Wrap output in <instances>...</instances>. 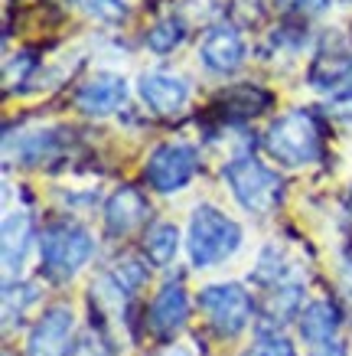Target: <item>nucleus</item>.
Listing matches in <instances>:
<instances>
[{"label": "nucleus", "instance_id": "nucleus-14", "mask_svg": "<svg viewBox=\"0 0 352 356\" xmlns=\"http://www.w3.org/2000/svg\"><path fill=\"white\" fill-rule=\"evenodd\" d=\"M342 324V314L340 307L333 301H310L297 317V327H300V337L313 346H323V343H333L336 340V330Z\"/></svg>", "mask_w": 352, "mask_h": 356}, {"label": "nucleus", "instance_id": "nucleus-20", "mask_svg": "<svg viewBox=\"0 0 352 356\" xmlns=\"http://www.w3.org/2000/svg\"><path fill=\"white\" fill-rule=\"evenodd\" d=\"M108 275H111V278H115L117 284H121V288H124L128 294H134V291L140 288V284L147 281V268H144V265H140L137 259H117V261H115V268L108 271Z\"/></svg>", "mask_w": 352, "mask_h": 356}, {"label": "nucleus", "instance_id": "nucleus-4", "mask_svg": "<svg viewBox=\"0 0 352 356\" xmlns=\"http://www.w3.org/2000/svg\"><path fill=\"white\" fill-rule=\"evenodd\" d=\"M265 151L280 163V167H307L323 157V134L317 118L303 108H294L271 121L265 134Z\"/></svg>", "mask_w": 352, "mask_h": 356}, {"label": "nucleus", "instance_id": "nucleus-9", "mask_svg": "<svg viewBox=\"0 0 352 356\" xmlns=\"http://www.w3.org/2000/svg\"><path fill=\"white\" fill-rule=\"evenodd\" d=\"M124 102H128V79L115 76V72H98L75 88V108L88 118L115 115Z\"/></svg>", "mask_w": 352, "mask_h": 356}, {"label": "nucleus", "instance_id": "nucleus-23", "mask_svg": "<svg viewBox=\"0 0 352 356\" xmlns=\"http://www.w3.org/2000/svg\"><path fill=\"white\" fill-rule=\"evenodd\" d=\"M69 356H115V350H111V343L105 340L101 330H85V334L72 343Z\"/></svg>", "mask_w": 352, "mask_h": 356}, {"label": "nucleus", "instance_id": "nucleus-8", "mask_svg": "<svg viewBox=\"0 0 352 356\" xmlns=\"http://www.w3.org/2000/svg\"><path fill=\"white\" fill-rule=\"evenodd\" d=\"M248 46L245 36L235 30L232 23H215L212 30L203 36L199 43V59L209 72H219V76H232L245 65Z\"/></svg>", "mask_w": 352, "mask_h": 356}, {"label": "nucleus", "instance_id": "nucleus-7", "mask_svg": "<svg viewBox=\"0 0 352 356\" xmlns=\"http://www.w3.org/2000/svg\"><path fill=\"white\" fill-rule=\"evenodd\" d=\"M75 314L65 304H53L40 314L26 337V356H69L72 350Z\"/></svg>", "mask_w": 352, "mask_h": 356}, {"label": "nucleus", "instance_id": "nucleus-17", "mask_svg": "<svg viewBox=\"0 0 352 356\" xmlns=\"http://www.w3.org/2000/svg\"><path fill=\"white\" fill-rule=\"evenodd\" d=\"M183 40H186V20H183V17H173V13L170 17H163V20H157L147 30V36H144L147 49L150 53H157V56L173 53Z\"/></svg>", "mask_w": 352, "mask_h": 356}, {"label": "nucleus", "instance_id": "nucleus-12", "mask_svg": "<svg viewBox=\"0 0 352 356\" xmlns=\"http://www.w3.org/2000/svg\"><path fill=\"white\" fill-rule=\"evenodd\" d=\"M190 317V298H186V288L183 284H163L157 298L150 301V311H147V321H150V330L163 340H170L173 334H180L183 324Z\"/></svg>", "mask_w": 352, "mask_h": 356}, {"label": "nucleus", "instance_id": "nucleus-19", "mask_svg": "<svg viewBox=\"0 0 352 356\" xmlns=\"http://www.w3.org/2000/svg\"><path fill=\"white\" fill-rule=\"evenodd\" d=\"M36 298H40L36 284H30V281H17V284L7 281V284H3V327L20 324L26 307H33Z\"/></svg>", "mask_w": 352, "mask_h": 356}, {"label": "nucleus", "instance_id": "nucleus-3", "mask_svg": "<svg viewBox=\"0 0 352 356\" xmlns=\"http://www.w3.org/2000/svg\"><path fill=\"white\" fill-rule=\"evenodd\" d=\"M222 180L225 186L232 190V196L238 200V206L245 213H255V216H267L274 213L278 203L284 200V180L278 177V170H271L265 163L251 157V154H242V157H232V161L222 167Z\"/></svg>", "mask_w": 352, "mask_h": 356}, {"label": "nucleus", "instance_id": "nucleus-16", "mask_svg": "<svg viewBox=\"0 0 352 356\" xmlns=\"http://www.w3.org/2000/svg\"><path fill=\"white\" fill-rule=\"evenodd\" d=\"M59 154V131H33V134H23L17 140V163H36L53 161Z\"/></svg>", "mask_w": 352, "mask_h": 356}, {"label": "nucleus", "instance_id": "nucleus-5", "mask_svg": "<svg viewBox=\"0 0 352 356\" xmlns=\"http://www.w3.org/2000/svg\"><path fill=\"white\" fill-rule=\"evenodd\" d=\"M199 311L209 317L219 337H238L255 317V301L238 281H225V284H206L199 291Z\"/></svg>", "mask_w": 352, "mask_h": 356}, {"label": "nucleus", "instance_id": "nucleus-13", "mask_svg": "<svg viewBox=\"0 0 352 356\" xmlns=\"http://www.w3.org/2000/svg\"><path fill=\"white\" fill-rule=\"evenodd\" d=\"M33 238H36L33 216L26 209H10L3 216V275H7V281H13V275H20Z\"/></svg>", "mask_w": 352, "mask_h": 356}, {"label": "nucleus", "instance_id": "nucleus-22", "mask_svg": "<svg viewBox=\"0 0 352 356\" xmlns=\"http://www.w3.org/2000/svg\"><path fill=\"white\" fill-rule=\"evenodd\" d=\"M245 356H297L294 343L280 334H261L255 343L245 350Z\"/></svg>", "mask_w": 352, "mask_h": 356}, {"label": "nucleus", "instance_id": "nucleus-24", "mask_svg": "<svg viewBox=\"0 0 352 356\" xmlns=\"http://www.w3.org/2000/svg\"><path fill=\"white\" fill-rule=\"evenodd\" d=\"M284 10H300V13H320L326 10L330 0H278Z\"/></svg>", "mask_w": 352, "mask_h": 356}, {"label": "nucleus", "instance_id": "nucleus-15", "mask_svg": "<svg viewBox=\"0 0 352 356\" xmlns=\"http://www.w3.org/2000/svg\"><path fill=\"white\" fill-rule=\"evenodd\" d=\"M180 252V229L173 222H153L144 236V259L150 265H170Z\"/></svg>", "mask_w": 352, "mask_h": 356}, {"label": "nucleus", "instance_id": "nucleus-2", "mask_svg": "<svg viewBox=\"0 0 352 356\" xmlns=\"http://www.w3.org/2000/svg\"><path fill=\"white\" fill-rule=\"evenodd\" d=\"M95 255V238L78 222H53L40 232V265L49 281H72Z\"/></svg>", "mask_w": 352, "mask_h": 356}, {"label": "nucleus", "instance_id": "nucleus-25", "mask_svg": "<svg viewBox=\"0 0 352 356\" xmlns=\"http://www.w3.org/2000/svg\"><path fill=\"white\" fill-rule=\"evenodd\" d=\"M333 95H340V98H352V56H349V65H346V72H342L340 86H336V92H333Z\"/></svg>", "mask_w": 352, "mask_h": 356}, {"label": "nucleus", "instance_id": "nucleus-1", "mask_svg": "<svg viewBox=\"0 0 352 356\" xmlns=\"http://www.w3.org/2000/svg\"><path fill=\"white\" fill-rule=\"evenodd\" d=\"M242 238H245L242 226L232 216H225L222 209H215L209 203L192 209L186 252H190V261L196 268H212V265L228 261L242 248Z\"/></svg>", "mask_w": 352, "mask_h": 356}, {"label": "nucleus", "instance_id": "nucleus-18", "mask_svg": "<svg viewBox=\"0 0 352 356\" xmlns=\"http://www.w3.org/2000/svg\"><path fill=\"white\" fill-rule=\"evenodd\" d=\"M300 284H278L265 301V324L280 327L290 317H300Z\"/></svg>", "mask_w": 352, "mask_h": 356}, {"label": "nucleus", "instance_id": "nucleus-26", "mask_svg": "<svg viewBox=\"0 0 352 356\" xmlns=\"http://www.w3.org/2000/svg\"><path fill=\"white\" fill-rule=\"evenodd\" d=\"M310 356H349V353H346V346H342V343H336V340H333V343L313 346V350H310Z\"/></svg>", "mask_w": 352, "mask_h": 356}, {"label": "nucleus", "instance_id": "nucleus-10", "mask_svg": "<svg viewBox=\"0 0 352 356\" xmlns=\"http://www.w3.org/2000/svg\"><path fill=\"white\" fill-rule=\"evenodd\" d=\"M137 95L150 111H157V115H176L190 102V82L183 76L153 69V72H144L137 79Z\"/></svg>", "mask_w": 352, "mask_h": 356}, {"label": "nucleus", "instance_id": "nucleus-21", "mask_svg": "<svg viewBox=\"0 0 352 356\" xmlns=\"http://www.w3.org/2000/svg\"><path fill=\"white\" fill-rule=\"evenodd\" d=\"M75 3L101 23H124L128 20V3H124V0H75Z\"/></svg>", "mask_w": 352, "mask_h": 356}, {"label": "nucleus", "instance_id": "nucleus-11", "mask_svg": "<svg viewBox=\"0 0 352 356\" xmlns=\"http://www.w3.org/2000/svg\"><path fill=\"white\" fill-rule=\"evenodd\" d=\"M147 213H150V206L137 186H117L115 193L108 196L105 213H101L105 216V232L115 238L131 236L147 219Z\"/></svg>", "mask_w": 352, "mask_h": 356}, {"label": "nucleus", "instance_id": "nucleus-6", "mask_svg": "<svg viewBox=\"0 0 352 356\" xmlns=\"http://www.w3.org/2000/svg\"><path fill=\"white\" fill-rule=\"evenodd\" d=\"M196 170H199V151L192 144L170 140V144H160L147 157L144 180L157 193H176V190H183L196 177Z\"/></svg>", "mask_w": 352, "mask_h": 356}]
</instances>
